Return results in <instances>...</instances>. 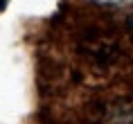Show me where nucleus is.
Returning <instances> with one entry per match:
<instances>
[{
  "instance_id": "f257e3e1",
  "label": "nucleus",
  "mask_w": 133,
  "mask_h": 124,
  "mask_svg": "<svg viewBox=\"0 0 133 124\" xmlns=\"http://www.w3.org/2000/svg\"><path fill=\"white\" fill-rule=\"evenodd\" d=\"M92 2H97V5H124L129 0H92Z\"/></svg>"
},
{
  "instance_id": "f03ea898",
  "label": "nucleus",
  "mask_w": 133,
  "mask_h": 124,
  "mask_svg": "<svg viewBox=\"0 0 133 124\" xmlns=\"http://www.w3.org/2000/svg\"><path fill=\"white\" fill-rule=\"evenodd\" d=\"M7 9V0H0V11H5Z\"/></svg>"
}]
</instances>
